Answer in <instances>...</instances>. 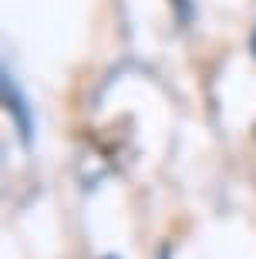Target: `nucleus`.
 Instances as JSON below:
<instances>
[{"mask_svg": "<svg viewBox=\"0 0 256 259\" xmlns=\"http://www.w3.org/2000/svg\"><path fill=\"white\" fill-rule=\"evenodd\" d=\"M249 48H253V58H256V27H253V37H249Z\"/></svg>", "mask_w": 256, "mask_h": 259, "instance_id": "2", "label": "nucleus"}, {"mask_svg": "<svg viewBox=\"0 0 256 259\" xmlns=\"http://www.w3.org/2000/svg\"><path fill=\"white\" fill-rule=\"evenodd\" d=\"M4 91H7V105H10V111L17 115V128H24V135L30 138V115H27V108H24V98L17 101V88H14V81H10V74H4Z\"/></svg>", "mask_w": 256, "mask_h": 259, "instance_id": "1", "label": "nucleus"}]
</instances>
